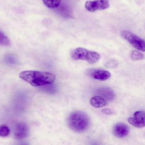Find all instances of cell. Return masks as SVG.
<instances>
[{"mask_svg": "<svg viewBox=\"0 0 145 145\" xmlns=\"http://www.w3.org/2000/svg\"><path fill=\"white\" fill-rule=\"evenodd\" d=\"M20 78L34 87H40L52 84L55 80V76L48 72L26 71L20 72Z\"/></svg>", "mask_w": 145, "mask_h": 145, "instance_id": "cell-1", "label": "cell"}, {"mask_svg": "<svg viewBox=\"0 0 145 145\" xmlns=\"http://www.w3.org/2000/svg\"><path fill=\"white\" fill-rule=\"evenodd\" d=\"M29 134V128L26 123H19L14 129V136L17 139H22L28 137Z\"/></svg>", "mask_w": 145, "mask_h": 145, "instance_id": "cell-9", "label": "cell"}, {"mask_svg": "<svg viewBox=\"0 0 145 145\" xmlns=\"http://www.w3.org/2000/svg\"><path fill=\"white\" fill-rule=\"evenodd\" d=\"M71 56L75 60L87 61L90 64L95 63L100 59L99 54L82 48H77L72 50Z\"/></svg>", "mask_w": 145, "mask_h": 145, "instance_id": "cell-3", "label": "cell"}, {"mask_svg": "<svg viewBox=\"0 0 145 145\" xmlns=\"http://www.w3.org/2000/svg\"><path fill=\"white\" fill-rule=\"evenodd\" d=\"M121 35L123 39L127 41L134 47L139 51L145 52V41L130 31H123Z\"/></svg>", "mask_w": 145, "mask_h": 145, "instance_id": "cell-4", "label": "cell"}, {"mask_svg": "<svg viewBox=\"0 0 145 145\" xmlns=\"http://www.w3.org/2000/svg\"><path fill=\"white\" fill-rule=\"evenodd\" d=\"M10 132V129L7 125H2L0 126V136L1 137H7L9 135Z\"/></svg>", "mask_w": 145, "mask_h": 145, "instance_id": "cell-14", "label": "cell"}, {"mask_svg": "<svg viewBox=\"0 0 145 145\" xmlns=\"http://www.w3.org/2000/svg\"><path fill=\"white\" fill-rule=\"evenodd\" d=\"M89 116L83 112L76 111L70 115L68 123L70 128L73 132L82 133L88 129L90 124Z\"/></svg>", "mask_w": 145, "mask_h": 145, "instance_id": "cell-2", "label": "cell"}, {"mask_svg": "<svg viewBox=\"0 0 145 145\" xmlns=\"http://www.w3.org/2000/svg\"><path fill=\"white\" fill-rule=\"evenodd\" d=\"M129 133V128L123 123H118L114 125L112 128L113 135L119 138L127 137Z\"/></svg>", "mask_w": 145, "mask_h": 145, "instance_id": "cell-7", "label": "cell"}, {"mask_svg": "<svg viewBox=\"0 0 145 145\" xmlns=\"http://www.w3.org/2000/svg\"><path fill=\"white\" fill-rule=\"evenodd\" d=\"M0 45L2 46H9L10 45L9 38L1 31H0Z\"/></svg>", "mask_w": 145, "mask_h": 145, "instance_id": "cell-13", "label": "cell"}, {"mask_svg": "<svg viewBox=\"0 0 145 145\" xmlns=\"http://www.w3.org/2000/svg\"><path fill=\"white\" fill-rule=\"evenodd\" d=\"M131 57L133 60H141L144 58V54L137 51H133L131 54Z\"/></svg>", "mask_w": 145, "mask_h": 145, "instance_id": "cell-15", "label": "cell"}, {"mask_svg": "<svg viewBox=\"0 0 145 145\" xmlns=\"http://www.w3.org/2000/svg\"><path fill=\"white\" fill-rule=\"evenodd\" d=\"M128 121L130 124L136 127H144L145 126V112H136L134 114V116L129 118Z\"/></svg>", "mask_w": 145, "mask_h": 145, "instance_id": "cell-8", "label": "cell"}, {"mask_svg": "<svg viewBox=\"0 0 145 145\" xmlns=\"http://www.w3.org/2000/svg\"><path fill=\"white\" fill-rule=\"evenodd\" d=\"M87 76L93 79L100 81H105L110 77L109 71L98 69H89L87 71Z\"/></svg>", "mask_w": 145, "mask_h": 145, "instance_id": "cell-6", "label": "cell"}, {"mask_svg": "<svg viewBox=\"0 0 145 145\" xmlns=\"http://www.w3.org/2000/svg\"><path fill=\"white\" fill-rule=\"evenodd\" d=\"M61 0H43L45 5L50 8H55L57 7L59 4Z\"/></svg>", "mask_w": 145, "mask_h": 145, "instance_id": "cell-12", "label": "cell"}, {"mask_svg": "<svg viewBox=\"0 0 145 145\" xmlns=\"http://www.w3.org/2000/svg\"><path fill=\"white\" fill-rule=\"evenodd\" d=\"M86 9L90 12H94L97 10H104L110 7L107 0H96L87 1L85 4Z\"/></svg>", "mask_w": 145, "mask_h": 145, "instance_id": "cell-5", "label": "cell"}, {"mask_svg": "<svg viewBox=\"0 0 145 145\" xmlns=\"http://www.w3.org/2000/svg\"><path fill=\"white\" fill-rule=\"evenodd\" d=\"M96 94L102 97L106 101H110L114 99L115 94L113 90L108 87H102L96 90Z\"/></svg>", "mask_w": 145, "mask_h": 145, "instance_id": "cell-10", "label": "cell"}, {"mask_svg": "<svg viewBox=\"0 0 145 145\" xmlns=\"http://www.w3.org/2000/svg\"><path fill=\"white\" fill-rule=\"evenodd\" d=\"M91 105L96 108H101L107 105V101L100 96L96 95L91 98L90 100Z\"/></svg>", "mask_w": 145, "mask_h": 145, "instance_id": "cell-11", "label": "cell"}, {"mask_svg": "<svg viewBox=\"0 0 145 145\" xmlns=\"http://www.w3.org/2000/svg\"><path fill=\"white\" fill-rule=\"evenodd\" d=\"M102 112L105 114H107V115H111V114H112V113H113L110 110L108 109H103L102 110Z\"/></svg>", "mask_w": 145, "mask_h": 145, "instance_id": "cell-16", "label": "cell"}]
</instances>
